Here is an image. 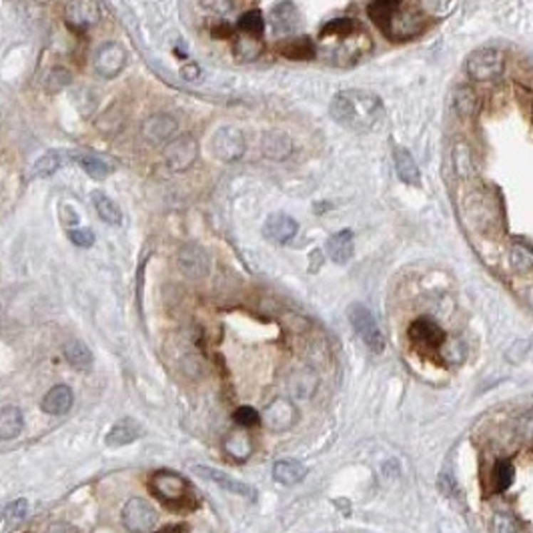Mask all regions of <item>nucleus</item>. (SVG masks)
Returning <instances> with one entry per match:
<instances>
[{
    "instance_id": "f257e3e1",
    "label": "nucleus",
    "mask_w": 533,
    "mask_h": 533,
    "mask_svg": "<svg viewBox=\"0 0 533 533\" xmlns=\"http://www.w3.org/2000/svg\"><path fill=\"white\" fill-rule=\"evenodd\" d=\"M329 110L335 123L355 133L373 130L383 118L381 98L363 88H347L337 93L331 100Z\"/></svg>"
},
{
    "instance_id": "f03ea898",
    "label": "nucleus",
    "mask_w": 533,
    "mask_h": 533,
    "mask_svg": "<svg viewBox=\"0 0 533 533\" xmlns=\"http://www.w3.org/2000/svg\"><path fill=\"white\" fill-rule=\"evenodd\" d=\"M149 490L152 497H157L171 512L182 513L192 509V491L189 481L181 473L169 470L155 471L149 477Z\"/></svg>"
},
{
    "instance_id": "7ed1b4c3",
    "label": "nucleus",
    "mask_w": 533,
    "mask_h": 533,
    "mask_svg": "<svg viewBox=\"0 0 533 533\" xmlns=\"http://www.w3.org/2000/svg\"><path fill=\"white\" fill-rule=\"evenodd\" d=\"M349 321H351L353 331L359 335V339L365 343V347L373 353H383L385 349V335L379 329L373 313L367 309L361 303H353L349 307Z\"/></svg>"
},
{
    "instance_id": "20e7f679",
    "label": "nucleus",
    "mask_w": 533,
    "mask_h": 533,
    "mask_svg": "<svg viewBox=\"0 0 533 533\" xmlns=\"http://www.w3.org/2000/svg\"><path fill=\"white\" fill-rule=\"evenodd\" d=\"M465 71L471 78L481 81V83L497 81L503 73V53L497 48H491V46L477 48L467 56Z\"/></svg>"
},
{
    "instance_id": "39448f33",
    "label": "nucleus",
    "mask_w": 533,
    "mask_h": 533,
    "mask_svg": "<svg viewBox=\"0 0 533 533\" xmlns=\"http://www.w3.org/2000/svg\"><path fill=\"white\" fill-rule=\"evenodd\" d=\"M123 523L130 533H150L159 525V515L150 503L135 497L123 507Z\"/></svg>"
},
{
    "instance_id": "423d86ee",
    "label": "nucleus",
    "mask_w": 533,
    "mask_h": 533,
    "mask_svg": "<svg viewBox=\"0 0 533 533\" xmlns=\"http://www.w3.org/2000/svg\"><path fill=\"white\" fill-rule=\"evenodd\" d=\"M199 155L197 140L191 135H181L177 139H171L165 147V160L169 169L175 172L187 171Z\"/></svg>"
},
{
    "instance_id": "0eeeda50",
    "label": "nucleus",
    "mask_w": 533,
    "mask_h": 533,
    "mask_svg": "<svg viewBox=\"0 0 533 533\" xmlns=\"http://www.w3.org/2000/svg\"><path fill=\"white\" fill-rule=\"evenodd\" d=\"M214 157L224 162H231L243 157L245 152V137L235 127H221L213 137Z\"/></svg>"
},
{
    "instance_id": "6e6552de",
    "label": "nucleus",
    "mask_w": 533,
    "mask_h": 533,
    "mask_svg": "<svg viewBox=\"0 0 533 533\" xmlns=\"http://www.w3.org/2000/svg\"><path fill=\"white\" fill-rule=\"evenodd\" d=\"M409 339L419 351H438L445 341V331L433 319L421 317L409 327Z\"/></svg>"
},
{
    "instance_id": "1a4fd4ad",
    "label": "nucleus",
    "mask_w": 533,
    "mask_h": 533,
    "mask_svg": "<svg viewBox=\"0 0 533 533\" xmlns=\"http://www.w3.org/2000/svg\"><path fill=\"white\" fill-rule=\"evenodd\" d=\"M127 53L117 43H105L96 48L95 53V71L103 78H115L125 68Z\"/></svg>"
},
{
    "instance_id": "9d476101",
    "label": "nucleus",
    "mask_w": 533,
    "mask_h": 533,
    "mask_svg": "<svg viewBox=\"0 0 533 533\" xmlns=\"http://www.w3.org/2000/svg\"><path fill=\"white\" fill-rule=\"evenodd\" d=\"M100 19V9L96 0H68L64 9V21L75 31H86L95 26Z\"/></svg>"
},
{
    "instance_id": "9b49d317",
    "label": "nucleus",
    "mask_w": 533,
    "mask_h": 533,
    "mask_svg": "<svg viewBox=\"0 0 533 533\" xmlns=\"http://www.w3.org/2000/svg\"><path fill=\"white\" fill-rule=\"evenodd\" d=\"M195 473L197 475H201L203 480L213 481L214 485H219L221 490L229 491V493H235L239 497H245V500H251V502H255L257 500V491L251 487V485H247L243 481L235 480V477H231L229 473H224L221 470H214V467H203V465H197L195 467Z\"/></svg>"
},
{
    "instance_id": "f8f14e48",
    "label": "nucleus",
    "mask_w": 533,
    "mask_h": 533,
    "mask_svg": "<svg viewBox=\"0 0 533 533\" xmlns=\"http://www.w3.org/2000/svg\"><path fill=\"white\" fill-rule=\"evenodd\" d=\"M299 231V223L285 213H273L263 224V235L266 241L275 245H287L291 239H295Z\"/></svg>"
},
{
    "instance_id": "ddd939ff",
    "label": "nucleus",
    "mask_w": 533,
    "mask_h": 533,
    "mask_svg": "<svg viewBox=\"0 0 533 533\" xmlns=\"http://www.w3.org/2000/svg\"><path fill=\"white\" fill-rule=\"evenodd\" d=\"M295 419H297V411H295V407L293 403L289 401V399H283V397H279L275 399L271 405L266 407L265 411H263V423H265L271 431H287L293 427L295 423Z\"/></svg>"
},
{
    "instance_id": "4468645a",
    "label": "nucleus",
    "mask_w": 533,
    "mask_h": 533,
    "mask_svg": "<svg viewBox=\"0 0 533 533\" xmlns=\"http://www.w3.org/2000/svg\"><path fill=\"white\" fill-rule=\"evenodd\" d=\"M179 269L187 277L191 279H199L205 277V273L209 271V259H207V253H205L201 247L197 245H185L179 251Z\"/></svg>"
},
{
    "instance_id": "2eb2a0df",
    "label": "nucleus",
    "mask_w": 533,
    "mask_h": 533,
    "mask_svg": "<svg viewBox=\"0 0 533 533\" xmlns=\"http://www.w3.org/2000/svg\"><path fill=\"white\" fill-rule=\"evenodd\" d=\"M277 51L289 61H313L317 56V48L309 36H289L277 44Z\"/></svg>"
},
{
    "instance_id": "dca6fc26",
    "label": "nucleus",
    "mask_w": 533,
    "mask_h": 533,
    "mask_svg": "<svg viewBox=\"0 0 533 533\" xmlns=\"http://www.w3.org/2000/svg\"><path fill=\"white\" fill-rule=\"evenodd\" d=\"M143 435V427L139 425V421L135 419H120L118 423L113 425V429L107 433V445L108 447H125L135 443L137 439Z\"/></svg>"
},
{
    "instance_id": "f3484780",
    "label": "nucleus",
    "mask_w": 533,
    "mask_h": 533,
    "mask_svg": "<svg viewBox=\"0 0 533 533\" xmlns=\"http://www.w3.org/2000/svg\"><path fill=\"white\" fill-rule=\"evenodd\" d=\"M271 24H273L275 32H281V34H291V32L297 31L299 24H301L297 6L291 0L279 2L271 12Z\"/></svg>"
},
{
    "instance_id": "a211bd4d",
    "label": "nucleus",
    "mask_w": 533,
    "mask_h": 533,
    "mask_svg": "<svg viewBox=\"0 0 533 533\" xmlns=\"http://www.w3.org/2000/svg\"><path fill=\"white\" fill-rule=\"evenodd\" d=\"M73 401H75V397H73L71 387H66V385H54L53 389L44 395L43 405L41 407H43L44 413H48V415H54V417H61V415H64V413H68V411H71Z\"/></svg>"
},
{
    "instance_id": "6ab92c4d",
    "label": "nucleus",
    "mask_w": 533,
    "mask_h": 533,
    "mask_svg": "<svg viewBox=\"0 0 533 533\" xmlns=\"http://www.w3.org/2000/svg\"><path fill=\"white\" fill-rule=\"evenodd\" d=\"M353 251H355V239H353V233L349 229L335 233V235L327 241V255H329L331 261L337 263V265L349 263L353 257Z\"/></svg>"
},
{
    "instance_id": "aec40b11",
    "label": "nucleus",
    "mask_w": 533,
    "mask_h": 533,
    "mask_svg": "<svg viewBox=\"0 0 533 533\" xmlns=\"http://www.w3.org/2000/svg\"><path fill=\"white\" fill-rule=\"evenodd\" d=\"M177 130V120L169 115H152V117L143 125V135L150 143H165L171 140Z\"/></svg>"
},
{
    "instance_id": "412c9836",
    "label": "nucleus",
    "mask_w": 533,
    "mask_h": 533,
    "mask_svg": "<svg viewBox=\"0 0 533 533\" xmlns=\"http://www.w3.org/2000/svg\"><path fill=\"white\" fill-rule=\"evenodd\" d=\"M393 160L395 171H397L401 181L405 182V185H411V187H419L421 185V171H419L415 159H413V155L409 150L397 147L393 150Z\"/></svg>"
},
{
    "instance_id": "4be33fe9",
    "label": "nucleus",
    "mask_w": 533,
    "mask_h": 533,
    "mask_svg": "<svg viewBox=\"0 0 533 533\" xmlns=\"http://www.w3.org/2000/svg\"><path fill=\"white\" fill-rule=\"evenodd\" d=\"M307 467L297 459H281L273 465V480L281 485H297L305 480Z\"/></svg>"
},
{
    "instance_id": "5701e85b",
    "label": "nucleus",
    "mask_w": 533,
    "mask_h": 533,
    "mask_svg": "<svg viewBox=\"0 0 533 533\" xmlns=\"http://www.w3.org/2000/svg\"><path fill=\"white\" fill-rule=\"evenodd\" d=\"M24 429V415L19 407H2L0 409V439L9 441V439L19 438Z\"/></svg>"
},
{
    "instance_id": "b1692460",
    "label": "nucleus",
    "mask_w": 533,
    "mask_h": 533,
    "mask_svg": "<svg viewBox=\"0 0 533 533\" xmlns=\"http://www.w3.org/2000/svg\"><path fill=\"white\" fill-rule=\"evenodd\" d=\"M64 357L78 371H90L93 361H95L93 351L88 349V345L85 341H78V339H73V341H68L64 345Z\"/></svg>"
},
{
    "instance_id": "393cba45",
    "label": "nucleus",
    "mask_w": 533,
    "mask_h": 533,
    "mask_svg": "<svg viewBox=\"0 0 533 533\" xmlns=\"http://www.w3.org/2000/svg\"><path fill=\"white\" fill-rule=\"evenodd\" d=\"M93 205H95L98 217H100L105 223H108V224L123 223V213H120L118 205L103 191L93 192Z\"/></svg>"
},
{
    "instance_id": "a878e982",
    "label": "nucleus",
    "mask_w": 533,
    "mask_h": 533,
    "mask_svg": "<svg viewBox=\"0 0 533 533\" xmlns=\"http://www.w3.org/2000/svg\"><path fill=\"white\" fill-rule=\"evenodd\" d=\"M233 53H235V58L239 63H251V61H255L257 56L263 53V43H261V38L241 34L237 38L235 46H233Z\"/></svg>"
},
{
    "instance_id": "bb28decb",
    "label": "nucleus",
    "mask_w": 533,
    "mask_h": 533,
    "mask_svg": "<svg viewBox=\"0 0 533 533\" xmlns=\"http://www.w3.org/2000/svg\"><path fill=\"white\" fill-rule=\"evenodd\" d=\"M263 150L269 159L283 160L291 152V140L283 133H271L263 140Z\"/></svg>"
},
{
    "instance_id": "cd10ccee",
    "label": "nucleus",
    "mask_w": 533,
    "mask_h": 533,
    "mask_svg": "<svg viewBox=\"0 0 533 533\" xmlns=\"http://www.w3.org/2000/svg\"><path fill=\"white\" fill-rule=\"evenodd\" d=\"M359 29L351 19H333L321 29V38H349Z\"/></svg>"
},
{
    "instance_id": "c85d7f7f",
    "label": "nucleus",
    "mask_w": 533,
    "mask_h": 533,
    "mask_svg": "<svg viewBox=\"0 0 533 533\" xmlns=\"http://www.w3.org/2000/svg\"><path fill=\"white\" fill-rule=\"evenodd\" d=\"M63 160V152H58V150L44 152L43 157H38L36 162L32 165V177H51V175H54V172L61 169Z\"/></svg>"
},
{
    "instance_id": "c756f323",
    "label": "nucleus",
    "mask_w": 533,
    "mask_h": 533,
    "mask_svg": "<svg viewBox=\"0 0 533 533\" xmlns=\"http://www.w3.org/2000/svg\"><path fill=\"white\" fill-rule=\"evenodd\" d=\"M237 29L241 34H247V36H255V38H261L263 36V31H265V21H263V14L259 11H249L245 12L239 22H237Z\"/></svg>"
},
{
    "instance_id": "7c9ffc66",
    "label": "nucleus",
    "mask_w": 533,
    "mask_h": 533,
    "mask_svg": "<svg viewBox=\"0 0 533 533\" xmlns=\"http://www.w3.org/2000/svg\"><path fill=\"white\" fill-rule=\"evenodd\" d=\"M513 480H515V470L509 461H497L495 467H493V473H491V483L495 491H507L513 485Z\"/></svg>"
},
{
    "instance_id": "2f4dec72",
    "label": "nucleus",
    "mask_w": 533,
    "mask_h": 533,
    "mask_svg": "<svg viewBox=\"0 0 533 533\" xmlns=\"http://www.w3.org/2000/svg\"><path fill=\"white\" fill-rule=\"evenodd\" d=\"M455 108L461 117H470L475 113L477 108V96H475V90L470 88V86H459L457 93H455Z\"/></svg>"
},
{
    "instance_id": "473e14b6",
    "label": "nucleus",
    "mask_w": 533,
    "mask_h": 533,
    "mask_svg": "<svg viewBox=\"0 0 533 533\" xmlns=\"http://www.w3.org/2000/svg\"><path fill=\"white\" fill-rule=\"evenodd\" d=\"M75 162L88 175V177H93V179H105L108 175V171H110L107 162L103 159H96V157L81 155V157H76Z\"/></svg>"
},
{
    "instance_id": "72a5a7b5",
    "label": "nucleus",
    "mask_w": 533,
    "mask_h": 533,
    "mask_svg": "<svg viewBox=\"0 0 533 533\" xmlns=\"http://www.w3.org/2000/svg\"><path fill=\"white\" fill-rule=\"evenodd\" d=\"M71 81H73V76L71 73L63 68V66H56L53 68L48 75H46V81H44V88H46V93H51V95H56V93H61L63 88L71 85Z\"/></svg>"
},
{
    "instance_id": "f704fd0d",
    "label": "nucleus",
    "mask_w": 533,
    "mask_h": 533,
    "mask_svg": "<svg viewBox=\"0 0 533 533\" xmlns=\"http://www.w3.org/2000/svg\"><path fill=\"white\" fill-rule=\"evenodd\" d=\"M512 266L519 273H527L533 269V251L525 245H513Z\"/></svg>"
},
{
    "instance_id": "c9c22d12",
    "label": "nucleus",
    "mask_w": 533,
    "mask_h": 533,
    "mask_svg": "<svg viewBox=\"0 0 533 533\" xmlns=\"http://www.w3.org/2000/svg\"><path fill=\"white\" fill-rule=\"evenodd\" d=\"M224 449L231 455H235L237 459H245L251 453V441H249L245 433H233L231 438L224 441Z\"/></svg>"
},
{
    "instance_id": "e433bc0d",
    "label": "nucleus",
    "mask_w": 533,
    "mask_h": 533,
    "mask_svg": "<svg viewBox=\"0 0 533 533\" xmlns=\"http://www.w3.org/2000/svg\"><path fill=\"white\" fill-rule=\"evenodd\" d=\"M491 532L493 533H519V525L509 513H495L491 519Z\"/></svg>"
},
{
    "instance_id": "4c0bfd02",
    "label": "nucleus",
    "mask_w": 533,
    "mask_h": 533,
    "mask_svg": "<svg viewBox=\"0 0 533 533\" xmlns=\"http://www.w3.org/2000/svg\"><path fill=\"white\" fill-rule=\"evenodd\" d=\"M233 419H235L237 423H239L241 427H253L261 423V415H259V411H255L253 407H249V405L239 407L235 413H233Z\"/></svg>"
},
{
    "instance_id": "58836bf2",
    "label": "nucleus",
    "mask_w": 533,
    "mask_h": 533,
    "mask_svg": "<svg viewBox=\"0 0 533 533\" xmlns=\"http://www.w3.org/2000/svg\"><path fill=\"white\" fill-rule=\"evenodd\" d=\"M29 515V502L26 500H16V502L12 503L11 507H9V512H6V522L9 525H19V523L24 522V517Z\"/></svg>"
},
{
    "instance_id": "ea45409f",
    "label": "nucleus",
    "mask_w": 533,
    "mask_h": 533,
    "mask_svg": "<svg viewBox=\"0 0 533 533\" xmlns=\"http://www.w3.org/2000/svg\"><path fill=\"white\" fill-rule=\"evenodd\" d=\"M68 239L76 247H83V249L95 245V233L90 229H73V231H68Z\"/></svg>"
},
{
    "instance_id": "a19ab883",
    "label": "nucleus",
    "mask_w": 533,
    "mask_h": 533,
    "mask_svg": "<svg viewBox=\"0 0 533 533\" xmlns=\"http://www.w3.org/2000/svg\"><path fill=\"white\" fill-rule=\"evenodd\" d=\"M201 4L214 14H227L233 9V0H201Z\"/></svg>"
},
{
    "instance_id": "79ce46f5",
    "label": "nucleus",
    "mask_w": 533,
    "mask_h": 533,
    "mask_svg": "<svg viewBox=\"0 0 533 533\" xmlns=\"http://www.w3.org/2000/svg\"><path fill=\"white\" fill-rule=\"evenodd\" d=\"M517 431L522 433L523 439H529L533 441V411H527L519 417L517 421Z\"/></svg>"
},
{
    "instance_id": "37998d69",
    "label": "nucleus",
    "mask_w": 533,
    "mask_h": 533,
    "mask_svg": "<svg viewBox=\"0 0 533 533\" xmlns=\"http://www.w3.org/2000/svg\"><path fill=\"white\" fill-rule=\"evenodd\" d=\"M213 36L214 38H229V36H233V29L229 24H217L213 29Z\"/></svg>"
},
{
    "instance_id": "c03bdc74",
    "label": "nucleus",
    "mask_w": 533,
    "mask_h": 533,
    "mask_svg": "<svg viewBox=\"0 0 533 533\" xmlns=\"http://www.w3.org/2000/svg\"><path fill=\"white\" fill-rule=\"evenodd\" d=\"M181 75L185 76L187 81H192V78L199 76V66H197V64H187V66H182Z\"/></svg>"
},
{
    "instance_id": "a18cd8bd",
    "label": "nucleus",
    "mask_w": 533,
    "mask_h": 533,
    "mask_svg": "<svg viewBox=\"0 0 533 533\" xmlns=\"http://www.w3.org/2000/svg\"><path fill=\"white\" fill-rule=\"evenodd\" d=\"M187 532V525H182V523H177V525H167V527H162L159 532H150V533H185Z\"/></svg>"
},
{
    "instance_id": "49530a36",
    "label": "nucleus",
    "mask_w": 533,
    "mask_h": 533,
    "mask_svg": "<svg viewBox=\"0 0 533 533\" xmlns=\"http://www.w3.org/2000/svg\"><path fill=\"white\" fill-rule=\"evenodd\" d=\"M375 2L383 4V6L391 9V11H399V9L403 6V0H375Z\"/></svg>"
},
{
    "instance_id": "de8ad7c7",
    "label": "nucleus",
    "mask_w": 533,
    "mask_h": 533,
    "mask_svg": "<svg viewBox=\"0 0 533 533\" xmlns=\"http://www.w3.org/2000/svg\"><path fill=\"white\" fill-rule=\"evenodd\" d=\"M2 517H4V512H2V509H0V519H2Z\"/></svg>"
}]
</instances>
